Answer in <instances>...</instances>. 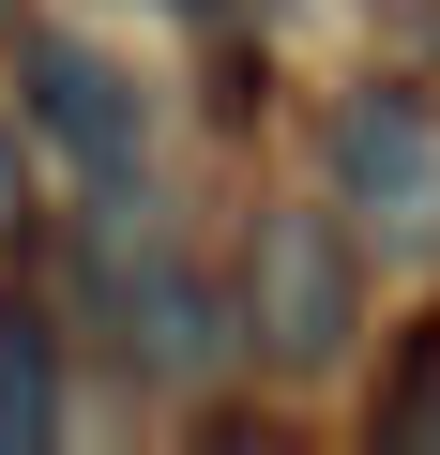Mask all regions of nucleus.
<instances>
[{
	"instance_id": "nucleus-1",
	"label": "nucleus",
	"mask_w": 440,
	"mask_h": 455,
	"mask_svg": "<svg viewBox=\"0 0 440 455\" xmlns=\"http://www.w3.org/2000/svg\"><path fill=\"white\" fill-rule=\"evenodd\" d=\"M334 197L380 228V243H440V122H425L410 92L334 107Z\"/></svg>"
},
{
	"instance_id": "nucleus-3",
	"label": "nucleus",
	"mask_w": 440,
	"mask_h": 455,
	"mask_svg": "<svg viewBox=\"0 0 440 455\" xmlns=\"http://www.w3.org/2000/svg\"><path fill=\"white\" fill-rule=\"evenodd\" d=\"M259 274H274V319H259V334H274L289 364H319V349L349 334V274H334V243H319L304 212H274V243H259Z\"/></svg>"
},
{
	"instance_id": "nucleus-2",
	"label": "nucleus",
	"mask_w": 440,
	"mask_h": 455,
	"mask_svg": "<svg viewBox=\"0 0 440 455\" xmlns=\"http://www.w3.org/2000/svg\"><path fill=\"white\" fill-rule=\"evenodd\" d=\"M31 122H46L92 182H122V167H137V92H122V61H92V46H61V31L31 46Z\"/></svg>"
},
{
	"instance_id": "nucleus-4",
	"label": "nucleus",
	"mask_w": 440,
	"mask_h": 455,
	"mask_svg": "<svg viewBox=\"0 0 440 455\" xmlns=\"http://www.w3.org/2000/svg\"><path fill=\"white\" fill-rule=\"evenodd\" d=\"M0 440H46V334L0 319Z\"/></svg>"
}]
</instances>
